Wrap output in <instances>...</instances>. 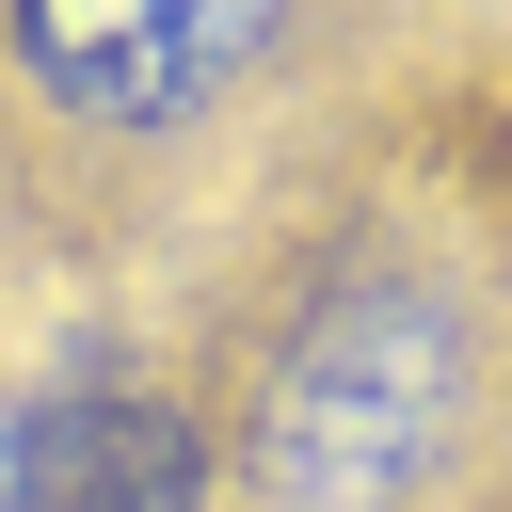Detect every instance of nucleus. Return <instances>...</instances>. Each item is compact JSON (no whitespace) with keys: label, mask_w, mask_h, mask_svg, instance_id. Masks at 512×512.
I'll return each mask as SVG.
<instances>
[{"label":"nucleus","mask_w":512,"mask_h":512,"mask_svg":"<svg viewBox=\"0 0 512 512\" xmlns=\"http://www.w3.org/2000/svg\"><path fill=\"white\" fill-rule=\"evenodd\" d=\"M416 416H432V336L384 320V304H352L336 336H304V368L272 400V480L320 496V512H352V496H384L416 464Z\"/></svg>","instance_id":"f03ea898"},{"label":"nucleus","mask_w":512,"mask_h":512,"mask_svg":"<svg viewBox=\"0 0 512 512\" xmlns=\"http://www.w3.org/2000/svg\"><path fill=\"white\" fill-rule=\"evenodd\" d=\"M272 16L288 0H0L32 96L80 112V128H192L272 48Z\"/></svg>","instance_id":"f257e3e1"},{"label":"nucleus","mask_w":512,"mask_h":512,"mask_svg":"<svg viewBox=\"0 0 512 512\" xmlns=\"http://www.w3.org/2000/svg\"><path fill=\"white\" fill-rule=\"evenodd\" d=\"M192 416L160 384H48L0 416V512H192Z\"/></svg>","instance_id":"7ed1b4c3"}]
</instances>
